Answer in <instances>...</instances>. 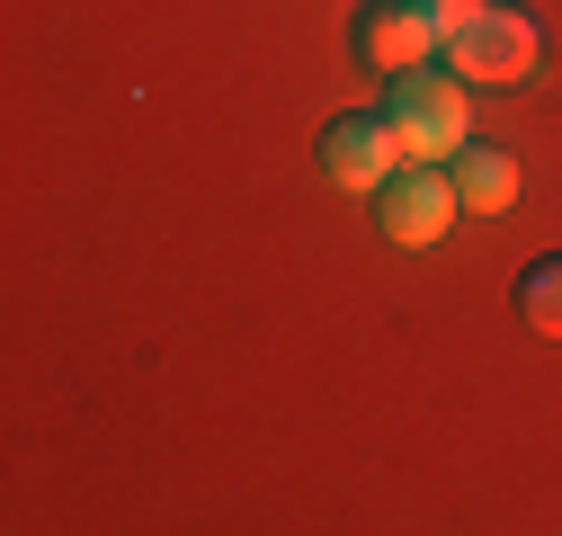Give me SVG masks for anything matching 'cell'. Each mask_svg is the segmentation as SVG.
Returning <instances> with one entry per match:
<instances>
[{
	"label": "cell",
	"instance_id": "8992f818",
	"mask_svg": "<svg viewBox=\"0 0 562 536\" xmlns=\"http://www.w3.org/2000/svg\"><path fill=\"white\" fill-rule=\"evenodd\" d=\"M447 170H456V197H464L473 215H509V206H518V161H509L501 144H464Z\"/></svg>",
	"mask_w": 562,
	"mask_h": 536
},
{
	"label": "cell",
	"instance_id": "7a4b0ae2",
	"mask_svg": "<svg viewBox=\"0 0 562 536\" xmlns=\"http://www.w3.org/2000/svg\"><path fill=\"white\" fill-rule=\"evenodd\" d=\"M384 116L402 134V161H456L473 144V99H464L456 72H402Z\"/></svg>",
	"mask_w": 562,
	"mask_h": 536
},
{
	"label": "cell",
	"instance_id": "3957f363",
	"mask_svg": "<svg viewBox=\"0 0 562 536\" xmlns=\"http://www.w3.org/2000/svg\"><path fill=\"white\" fill-rule=\"evenodd\" d=\"M375 215H384V242H402V250H429V242H447V224L464 215L456 170H438V161H402V170L375 188Z\"/></svg>",
	"mask_w": 562,
	"mask_h": 536
},
{
	"label": "cell",
	"instance_id": "277c9868",
	"mask_svg": "<svg viewBox=\"0 0 562 536\" xmlns=\"http://www.w3.org/2000/svg\"><path fill=\"white\" fill-rule=\"evenodd\" d=\"M429 54H447L429 0H367V10H358V63H367L375 81L429 72Z\"/></svg>",
	"mask_w": 562,
	"mask_h": 536
},
{
	"label": "cell",
	"instance_id": "6da1fadb",
	"mask_svg": "<svg viewBox=\"0 0 562 536\" xmlns=\"http://www.w3.org/2000/svg\"><path fill=\"white\" fill-rule=\"evenodd\" d=\"M536 54H544V36H536V19L518 10V0H473V10L447 27V72L473 90H509V81H527L536 72Z\"/></svg>",
	"mask_w": 562,
	"mask_h": 536
},
{
	"label": "cell",
	"instance_id": "5b68a950",
	"mask_svg": "<svg viewBox=\"0 0 562 536\" xmlns=\"http://www.w3.org/2000/svg\"><path fill=\"white\" fill-rule=\"evenodd\" d=\"M322 170H330V188H384L393 170H402V134H393V116H339L330 134H322Z\"/></svg>",
	"mask_w": 562,
	"mask_h": 536
},
{
	"label": "cell",
	"instance_id": "52a82bcc",
	"mask_svg": "<svg viewBox=\"0 0 562 536\" xmlns=\"http://www.w3.org/2000/svg\"><path fill=\"white\" fill-rule=\"evenodd\" d=\"M518 313H527V331L562 340V259H536L527 278H518Z\"/></svg>",
	"mask_w": 562,
	"mask_h": 536
}]
</instances>
